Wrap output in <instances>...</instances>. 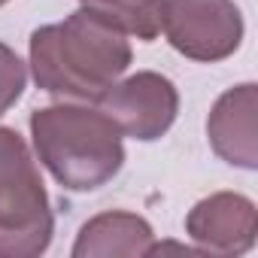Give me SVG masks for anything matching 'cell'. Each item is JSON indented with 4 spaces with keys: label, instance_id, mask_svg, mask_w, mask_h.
Returning a JSON list of instances; mask_svg holds the SVG:
<instances>
[{
    "label": "cell",
    "instance_id": "cell-10",
    "mask_svg": "<svg viewBox=\"0 0 258 258\" xmlns=\"http://www.w3.org/2000/svg\"><path fill=\"white\" fill-rule=\"evenodd\" d=\"M28 85V64L16 55L13 46L0 43V115H7Z\"/></svg>",
    "mask_w": 258,
    "mask_h": 258
},
{
    "label": "cell",
    "instance_id": "cell-2",
    "mask_svg": "<svg viewBox=\"0 0 258 258\" xmlns=\"http://www.w3.org/2000/svg\"><path fill=\"white\" fill-rule=\"evenodd\" d=\"M31 137L40 164L76 195L103 188L124 167L121 131L91 103L61 100L34 109Z\"/></svg>",
    "mask_w": 258,
    "mask_h": 258
},
{
    "label": "cell",
    "instance_id": "cell-11",
    "mask_svg": "<svg viewBox=\"0 0 258 258\" xmlns=\"http://www.w3.org/2000/svg\"><path fill=\"white\" fill-rule=\"evenodd\" d=\"M7 4H10V0H0V7H7Z\"/></svg>",
    "mask_w": 258,
    "mask_h": 258
},
{
    "label": "cell",
    "instance_id": "cell-4",
    "mask_svg": "<svg viewBox=\"0 0 258 258\" xmlns=\"http://www.w3.org/2000/svg\"><path fill=\"white\" fill-rule=\"evenodd\" d=\"M161 31L179 55L216 64L240 49L246 25L234 0H164Z\"/></svg>",
    "mask_w": 258,
    "mask_h": 258
},
{
    "label": "cell",
    "instance_id": "cell-8",
    "mask_svg": "<svg viewBox=\"0 0 258 258\" xmlns=\"http://www.w3.org/2000/svg\"><path fill=\"white\" fill-rule=\"evenodd\" d=\"M155 243V231L152 225L127 210H106L91 216L73 243V258H112V255H124V258H140L149 255Z\"/></svg>",
    "mask_w": 258,
    "mask_h": 258
},
{
    "label": "cell",
    "instance_id": "cell-9",
    "mask_svg": "<svg viewBox=\"0 0 258 258\" xmlns=\"http://www.w3.org/2000/svg\"><path fill=\"white\" fill-rule=\"evenodd\" d=\"M79 7L140 43H152L161 34L164 0H79Z\"/></svg>",
    "mask_w": 258,
    "mask_h": 258
},
{
    "label": "cell",
    "instance_id": "cell-7",
    "mask_svg": "<svg viewBox=\"0 0 258 258\" xmlns=\"http://www.w3.org/2000/svg\"><path fill=\"white\" fill-rule=\"evenodd\" d=\"M255 112H258V85L243 82L228 88L210 109L207 140L213 152L243 170L258 167V137H255Z\"/></svg>",
    "mask_w": 258,
    "mask_h": 258
},
{
    "label": "cell",
    "instance_id": "cell-3",
    "mask_svg": "<svg viewBox=\"0 0 258 258\" xmlns=\"http://www.w3.org/2000/svg\"><path fill=\"white\" fill-rule=\"evenodd\" d=\"M52 234L55 213L31 146L0 124V258H37Z\"/></svg>",
    "mask_w": 258,
    "mask_h": 258
},
{
    "label": "cell",
    "instance_id": "cell-5",
    "mask_svg": "<svg viewBox=\"0 0 258 258\" xmlns=\"http://www.w3.org/2000/svg\"><path fill=\"white\" fill-rule=\"evenodd\" d=\"M94 106L118 127L121 137L152 143L173 127L179 115V91L167 76L140 70L127 79H115Z\"/></svg>",
    "mask_w": 258,
    "mask_h": 258
},
{
    "label": "cell",
    "instance_id": "cell-6",
    "mask_svg": "<svg viewBox=\"0 0 258 258\" xmlns=\"http://www.w3.org/2000/svg\"><path fill=\"white\" fill-rule=\"evenodd\" d=\"M185 234L207 255H243L258 234L255 204L237 191H216L188 210Z\"/></svg>",
    "mask_w": 258,
    "mask_h": 258
},
{
    "label": "cell",
    "instance_id": "cell-1",
    "mask_svg": "<svg viewBox=\"0 0 258 258\" xmlns=\"http://www.w3.org/2000/svg\"><path fill=\"white\" fill-rule=\"evenodd\" d=\"M131 43L88 10H76L64 22L43 25L31 34V73L40 91L97 103V97L131 67Z\"/></svg>",
    "mask_w": 258,
    "mask_h": 258
}]
</instances>
